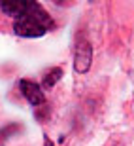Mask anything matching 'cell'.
<instances>
[{
	"label": "cell",
	"instance_id": "obj_1",
	"mask_svg": "<svg viewBox=\"0 0 134 146\" xmlns=\"http://www.w3.org/2000/svg\"><path fill=\"white\" fill-rule=\"evenodd\" d=\"M53 27L51 17L47 15V11L42 10V6L34 2L30 6V10L27 13H23L21 17H17L13 23V31L17 36L23 38H40Z\"/></svg>",
	"mask_w": 134,
	"mask_h": 146
},
{
	"label": "cell",
	"instance_id": "obj_2",
	"mask_svg": "<svg viewBox=\"0 0 134 146\" xmlns=\"http://www.w3.org/2000/svg\"><path fill=\"white\" fill-rule=\"evenodd\" d=\"M91 57H93V49H91V44L79 38L78 44H76V61H74V66H76V72H83L89 70L91 66Z\"/></svg>",
	"mask_w": 134,
	"mask_h": 146
},
{
	"label": "cell",
	"instance_id": "obj_3",
	"mask_svg": "<svg viewBox=\"0 0 134 146\" xmlns=\"http://www.w3.org/2000/svg\"><path fill=\"white\" fill-rule=\"evenodd\" d=\"M19 89H21L23 97L27 99L32 106H42L45 103V95H43L42 87L32 80H21L19 82Z\"/></svg>",
	"mask_w": 134,
	"mask_h": 146
},
{
	"label": "cell",
	"instance_id": "obj_4",
	"mask_svg": "<svg viewBox=\"0 0 134 146\" xmlns=\"http://www.w3.org/2000/svg\"><path fill=\"white\" fill-rule=\"evenodd\" d=\"M32 4H34L32 0H11V2H0V8H2L8 15H13L17 19V17H21L23 13H27Z\"/></svg>",
	"mask_w": 134,
	"mask_h": 146
},
{
	"label": "cell",
	"instance_id": "obj_5",
	"mask_svg": "<svg viewBox=\"0 0 134 146\" xmlns=\"http://www.w3.org/2000/svg\"><path fill=\"white\" fill-rule=\"evenodd\" d=\"M62 76V68H51L43 78V87H53Z\"/></svg>",
	"mask_w": 134,
	"mask_h": 146
},
{
	"label": "cell",
	"instance_id": "obj_6",
	"mask_svg": "<svg viewBox=\"0 0 134 146\" xmlns=\"http://www.w3.org/2000/svg\"><path fill=\"white\" fill-rule=\"evenodd\" d=\"M45 146H55L53 142H51V141H49V139H47V137H45Z\"/></svg>",
	"mask_w": 134,
	"mask_h": 146
}]
</instances>
